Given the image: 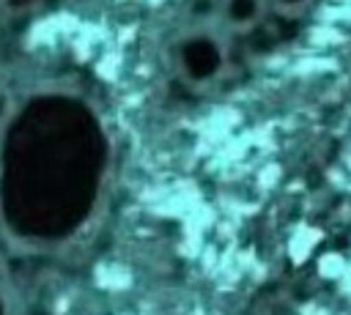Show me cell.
Wrapping results in <instances>:
<instances>
[{"mask_svg":"<svg viewBox=\"0 0 351 315\" xmlns=\"http://www.w3.org/2000/svg\"><path fill=\"white\" fill-rule=\"evenodd\" d=\"M219 58H217V49L211 47L208 38H192L189 49H186V68L195 74V77H208L214 68H217Z\"/></svg>","mask_w":351,"mask_h":315,"instance_id":"obj_1","label":"cell"},{"mask_svg":"<svg viewBox=\"0 0 351 315\" xmlns=\"http://www.w3.org/2000/svg\"><path fill=\"white\" fill-rule=\"evenodd\" d=\"M261 11V0H228V16L233 22H252Z\"/></svg>","mask_w":351,"mask_h":315,"instance_id":"obj_2","label":"cell"},{"mask_svg":"<svg viewBox=\"0 0 351 315\" xmlns=\"http://www.w3.org/2000/svg\"><path fill=\"white\" fill-rule=\"evenodd\" d=\"M274 3H277L280 8H288V11H291V8H299V5L307 3V0H274Z\"/></svg>","mask_w":351,"mask_h":315,"instance_id":"obj_3","label":"cell"},{"mask_svg":"<svg viewBox=\"0 0 351 315\" xmlns=\"http://www.w3.org/2000/svg\"><path fill=\"white\" fill-rule=\"evenodd\" d=\"M0 315H3V307H0Z\"/></svg>","mask_w":351,"mask_h":315,"instance_id":"obj_4","label":"cell"}]
</instances>
